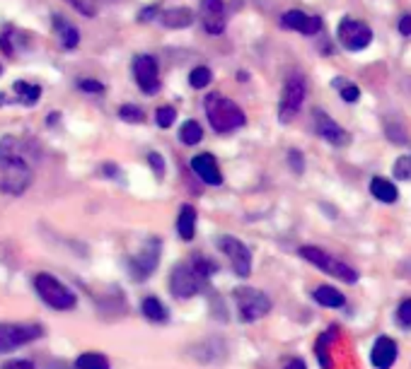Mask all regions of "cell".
Returning <instances> with one entry per match:
<instances>
[{
  "instance_id": "34",
  "label": "cell",
  "mask_w": 411,
  "mask_h": 369,
  "mask_svg": "<svg viewBox=\"0 0 411 369\" xmlns=\"http://www.w3.org/2000/svg\"><path fill=\"white\" fill-rule=\"evenodd\" d=\"M194 271L199 273V276L203 278V280H208L210 276H213V271H215V263H210L208 258H196V261H194Z\"/></svg>"
},
{
  "instance_id": "23",
  "label": "cell",
  "mask_w": 411,
  "mask_h": 369,
  "mask_svg": "<svg viewBox=\"0 0 411 369\" xmlns=\"http://www.w3.org/2000/svg\"><path fill=\"white\" fill-rule=\"evenodd\" d=\"M140 312H143L145 319L152 321V324H167V319H170V312H167L165 304L157 297H145L143 302H140Z\"/></svg>"
},
{
  "instance_id": "5",
  "label": "cell",
  "mask_w": 411,
  "mask_h": 369,
  "mask_svg": "<svg viewBox=\"0 0 411 369\" xmlns=\"http://www.w3.org/2000/svg\"><path fill=\"white\" fill-rule=\"evenodd\" d=\"M305 77L300 73H293L288 75L286 85H283V94H281V107H278V119L281 123H291V121L298 116L300 107H303V99H305Z\"/></svg>"
},
{
  "instance_id": "18",
  "label": "cell",
  "mask_w": 411,
  "mask_h": 369,
  "mask_svg": "<svg viewBox=\"0 0 411 369\" xmlns=\"http://www.w3.org/2000/svg\"><path fill=\"white\" fill-rule=\"evenodd\" d=\"M39 97H41V87L39 85H31V82L17 80L13 85V97H10V102L22 104V107H31V104L39 102Z\"/></svg>"
},
{
  "instance_id": "25",
  "label": "cell",
  "mask_w": 411,
  "mask_h": 369,
  "mask_svg": "<svg viewBox=\"0 0 411 369\" xmlns=\"http://www.w3.org/2000/svg\"><path fill=\"white\" fill-rule=\"evenodd\" d=\"M370 193L375 196L380 203H394V200L399 198V191L397 186H394L389 179H382V176H375L370 181Z\"/></svg>"
},
{
  "instance_id": "6",
  "label": "cell",
  "mask_w": 411,
  "mask_h": 369,
  "mask_svg": "<svg viewBox=\"0 0 411 369\" xmlns=\"http://www.w3.org/2000/svg\"><path fill=\"white\" fill-rule=\"evenodd\" d=\"M44 336L39 324H0V352H13Z\"/></svg>"
},
{
  "instance_id": "41",
  "label": "cell",
  "mask_w": 411,
  "mask_h": 369,
  "mask_svg": "<svg viewBox=\"0 0 411 369\" xmlns=\"http://www.w3.org/2000/svg\"><path fill=\"white\" fill-rule=\"evenodd\" d=\"M399 31H402L404 36H411V15H404V17L399 20Z\"/></svg>"
},
{
  "instance_id": "36",
  "label": "cell",
  "mask_w": 411,
  "mask_h": 369,
  "mask_svg": "<svg viewBox=\"0 0 411 369\" xmlns=\"http://www.w3.org/2000/svg\"><path fill=\"white\" fill-rule=\"evenodd\" d=\"M147 162H150L152 172H155L157 176H165V160H162V155H157V152H150V155H147Z\"/></svg>"
},
{
  "instance_id": "26",
  "label": "cell",
  "mask_w": 411,
  "mask_h": 369,
  "mask_svg": "<svg viewBox=\"0 0 411 369\" xmlns=\"http://www.w3.org/2000/svg\"><path fill=\"white\" fill-rule=\"evenodd\" d=\"M179 138H182L184 145H196L203 138V128L199 121H184V126L179 128Z\"/></svg>"
},
{
  "instance_id": "9",
  "label": "cell",
  "mask_w": 411,
  "mask_h": 369,
  "mask_svg": "<svg viewBox=\"0 0 411 369\" xmlns=\"http://www.w3.org/2000/svg\"><path fill=\"white\" fill-rule=\"evenodd\" d=\"M160 251H162L160 239H147L143 249L129 258V268L136 280H145V278L152 276V271L157 268V261H160Z\"/></svg>"
},
{
  "instance_id": "24",
  "label": "cell",
  "mask_w": 411,
  "mask_h": 369,
  "mask_svg": "<svg viewBox=\"0 0 411 369\" xmlns=\"http://www.w3.org/2000/svg\"><path fill=\"white\" fill-rule=\"evenodd\" d=\"M17 160H24L22 142L17 138H13V135H5V138L0 140V167L10 165V162H17Z\"/></svg>"
},
{
  "instance_id": "27",
  "label": "cell",
  "mask_w": 411,
  "mask_h": 369,
  "mask_svg": "<svg viewBox=\"0 0 411 369\" xmlns=\"http://www.w3.org/2000/svg\"><path fill=\"white\" fill-rule=\"evenodd\" d=\"M78 369H109V360L102 352H82L75 360Z\"/></svg>"
},
{
  "instance_id": "2",
  "label": "cell",
  "mask_w": 411,
  "mask_h": 369,
  "mask_svg": "<svg viewBox=\"0 0 411 369\" xmlns=\"http://www.w3.org/2000/svg\"><path fill=\"white\" fill-rule=\"evenodd\" d=\"M34 289L46 307L59 309V312H71L78 304L75 292H71V289H68L59 278L51 276V273H39V276H34Z\"/></svg>"
},
{
  "instance_id": "15",
  "label": "cell",
  "mask_w": 411,
  "mask_h": 369,
  "mask_svg": "<svg viewBox=\"0 0 411 369\" xmlns=\"http://www.w3.org/2000/svg\"><path fill=\"white\" fill-rule=\"evenodd\" d=\"M192 170L208 186H220L223 183V174H220L218 162L210 152H201V155L192 157Z\"/></svg>"
},
{
  "instance_id": "28",
  "label": "cell",
  "mask_w": 411,
  "mask_h": 369,
  "mask_svg": "<svg viewBox=\"0 0 411 369\" xmlns=\"http://www.w3.org/2000/svg\"><path fill=\"white\" fill-rule=\"evenodd\" d=\"M210 80H213V73H210V68H206V66H199V68H194V70L189 73V85H192L194 89L208 87Z\"/></svg>"
},
{
  "instance_id": "1",
  "label": "cell",
  "mask_w": 411,
  "mask_h": 369,
  "mask_svg": "<svg viewBox=\"0 0 411 369\" xmlns=\"http://www.w3.org/2000/svg\"><path fill=\"white\" fill-rule=\"evenodd\" d=\"M206 116H208L210 128L218 130V133H230V130H237L247 123L242 109L230 99L218 97V94H210L206 99Z\"/></svg>"
},
{
  "instance_id": "45",
  "label": "cell",
  "mask_w": 411,
  "mask_h": 369,
  "mask_svg": "<svg viewBox=\"0 0 411 369\" xmlns=\"http://www.w3.org/2000/svg\"><path fill=\"white\" fill-rule=\"evenodd\" d=\"M10 102V97L5 92H0V107H3V104H8Z\"/></svg>"
},
{
  "instance_id": "22",
  "label": "cell",
  "mask_w": 411,
  "mask_h": 369,
  "mask_svg": "<svg viewBox=\"0 0 411 369\" xmlns=\"http://www.w3.org/2000/svg\"><path fill=\"white\" fill-rule=\"evenodd\" d=\"M177 232L184 241H192L194 234H196V210L192 205H184L182 213L177 218Z\"/></svg>"
},
{
  "instance_id": "11",
  "label": "cell",
  "mask_w": 411,
  "mask_h": 369,
  "mask_svg": "<svg viewBox=\"0 0 411 369\" xmlns=\"http://www.w3.org/2000/svg\"><path fill=\"white\" fill-rule=\"evenodd\" d=\"M339 41L349 51H361L373 41V31H370L368 24L358 22V20L344 17L341 20V24H339Z\"/></svg>"
},
{
  "instance_id": "20",
  "label": "cell",
  "mask_w": 411,
  "mask_h": 369,
  "mask_svg": "<svg viewBox=\"0 0 411 369\" xmlns=\"http://www.w3.org/2000/svg\"><path fill=\"white\" fill-rule=\"evenodd\" d=\"M194 20H196V15H194L189 8H175V10H165V13H162V24L170 29L192 27Z\"/></svg>"
},
{
  "instance_id": "42",
  "label": "cell",
  "mask_w": 411,
  "mask_h": 369,
  "mask_svg": "<svg viewBox=\"0 0 411 369\" xmlns=\"http://www.w3.org/2000/svg\"><path fill=\"white\" fill-rule=\"evenodd\" d=\"M283 369H308V365H305V360H300V357H293V360L286 362Z\"/></svg>"
},
{
  "instance_id": "37",
  "label": "cell",
  "mask_w": 411,
  "mask_h": 369,
  "mask_svg": "<svg viewBox=\"0 0 411 369\" xmlns=\"http://www.w3.org/2000/svg\"><path fill=\"white\" fill-rule=\"evenodd\" d=\"M78 87H80L82 92H87V94H102L104 92V85L102 82H97V80H80L78 82Z\"/></svg>"
},
{
  "instance_id": "30",
  "label": "cell",
  "mask_w": 411,
  "mask_h": 369,
  "mask_svg": "<svg viewBox=\"0 0 411 369\" xmlns=\"http://www.w3.org/2000/svg\"><path fill=\"white\" fill-rule=\"evenodd\" d=\"M119 116H121V121H129V123H140V121L145 119L143 109L134 107V104H124V107H119Z\"/></svg>"
},
{
  "instance_id": "29",
  "label": "cell",
  "mask_w": 411,
  "mask_h": 369,
  "mask_svg": "<svg viewBox=\"0 0 411 369\" xmlns=\"http://www.w3.org/2000/svg\"><path fill=\"white\" fill-rule=\"evenodd\" d=\"M331 85L339 87V94H341V99H344V102H358V97H361V89H358V85H353V82L344 80V77H336Z\"/></svg>"
},
{
  "instance_id": "12",
  "label": "cell",
  "mask_w": 411,
  "mask_h": 369,
  "mask_svg": "<svg viewBox=\"0 0 411 369\" xmlns=\"http://www.w3.org/2000/svg\"><path fill=\"white\" fill-rule=\"evenodd\" d=\"M312 119H315V130L319 133V138H324L329 145L334 147H344L351 142V135L346 133L344 128H341L339 123H336L331 116H326L322 109H315L312 112Z\"/></svg>"
},
{
  "instance_id": "35",
  "label": "cell",
  "mask_w": 411,
  "mask_h": 369,
  "mask_svg": "<svg viewBox=\"0 0 411 369\" xmlns=\"http://www.w3.org/2000/svg\"><path fill=\"white\" fill-rule=\"evenodd\" d=\"M326 342H329V336H319L317 338V357H319V365H322V369H329V352H326Z\"/></svg>"
},
{
  "instance_id": "44",
  "label": "cell",
  "mask_w": 411,
  "mask_h": 369,
  "mask_svg": "<svg viewBox=\"0 0 411 369\" xmlns=\"http://www.w3.org/2000/svg\"><path fill=\"white\" fill-rule=\"evenodd\" d=\"M152 15H155V8H145L143 13H140V17H138V20H140V22H145V20H150Z\"/></svg>"
},
{
  "instance_id": "16",
  "label": "cell",
  "mask_w": 411,
  "mask_h": 369,
  "mask_svg": "<svg viewBox=\"0 0 411 369\" xmlns=\"http://www.w3.org/2000/svg\"><path fill=\"white\" fill-rule=\"evenodd\" d=\"M397 355H399V347H397V342H394V338H389V336H380V338L373 342L370 362H373V367H375V369L394 367Z\"/></svg>"
},
{
  "instance_id": "3",
  "label": "cell",
  "mask_w": 411,
  "mask_h": 369,
  "mask_svg": "<svg viewBox=\"0 0 411 369\" xmlns=\"http://www.w3.org/2000/svg\"><path fill=\"white\" fill-rule=\"evenodd\" d=\"M233 297L237 304V314H240V319L245 321V324H254V321L264 319L273 307L268 294H264L257 287H250V285H240V287H235Z\"/></svg>"
},
{
  "instance_id": "21",
  "label": "cell",
  "mask_w": 411,
  "mask_h": 369,
  "mask_svg": "<svg viewBox=\"0 0 411 369\" xmlns=\"http://www.w3.org/2000/svg\"><path fill=\"white\" fill-rule=\"evenodd\" d=\"M312 297H315V302L322 304V307H326V309H341L346 304V297L336 287H331V285H322V287H317Z\"/></svg>"
},
{
  "instance_id": "19",
  "label": "cell",
  "mask_w": 411,
  "mask_h": 369,
  "mask_svg": "<svg viewBox=\"0 0 411 369\" xmlns=\"http://www.w3.org/2000/svg\"><path fill=\"white\" fill-rule=\"evenodd\" d=\"M54 27H56V34H59V39H61V46L66 51H73L78 44H80V31H78L75 24L68 22V20L54 17Z\"/></svg>"
},
{
  "instance_id": "31",
  "label": "cell",
  "mask_w": 411,
  "mask_h": 369,
  "mask_svg": "<svg viewBox=\"0 0 411 369\" xmlns=\"http://www.w3.org/2000/svg\"><path fill=\"white\" fill-rule=\"evenodd\" d=\"M175 119H177V112L172 107H160L155 112V121L160 128H170V126L175 123Z\"/></svg>"
},
{
  "instance_id": "43",
  "label": "cell",
  "mask_w": 411,
  "mask_h": 369,
  "mask_svg": "<svg viewBox=\"0 0 411 369\" xmlns=\"http://www.w3.org/2000/svg\"><path fill=\"white\" fill-rule=\"evenodd\" d=\"M68 3H71V5H75V8L80 10L82 15H94V13H92V8H87V5L82 3V0H68Z\"/></svg>"
},
{
  "instance_id": "13",
  "label": "cell",
  "mask_w": 411,
  "mask_h": 369,
  "mask_svg": "<svg viewBox=\"0 0 411 369\" xmlns=\"http://www.w3.org/2000/svg\"><path fill=\"white\" fill-rule=\"evenodd\" d=\"M134 77L138 87L145 94H155L160 89V73H157V61L152 56H136L134 61Z\"/></svg>"
},
{
  "instance_id": "46",
  "label": "cell",
  "mask_w": 411,
  "mask_h": 369,
  "mask_svg": "<svg viewBox=\"0 0 411 369\" xmlns=\"http://www.w3.org/2000/svg\"><path fill=\"white\" fill-rule=\"evenodd\" d=\"M0 75H3V66H0Z\"/></svg>"
},
{
  "instance_id": "39",
  "label": "cell",
  "mask_w": 411,
  "mask_h": 369,
  "mask_svg": "<svg viewBox=\"0 0 411 369\" xmlns=\"http://www.w3.org/2000/svg\"><path fill=\"white\" fill-rule=\"evenodd\" d=\"M387 138L394 142H407V135H404L402 126H397V123H387Z\"/></svg>"
},
{
  "instance_id": "14",
  "label": "cell",
  "mask_w": 411,
  "mask_h": 369,
  "mask_svg": "<svg viewBox=\"0 0 411 369\" xmlns=\"http://www.w3.org/2000/svg\"><path fill=\"white\" fill-rule=\"evenodd\" d=\"M201 22L208 34L218 36L225 31V24H228V17H225V5L223 0H201Z\"/></svg>"
},
{
  "instance_id": "4",
  "label": "cell",
  "mask_w": 411,
  "mask_h": 369,
  "mask_svg": "<svg viewBox=\"0 0 411 369\" xmlns=\"http://www.w3.org/2000/svg\"><path fill=\"white\" fill-rule=\"evenodd\" d=\"M300 256H303L308 263H312L315 268H319L322 273H326V276L336 278V280H344L349 285L358 283V273L353 271L349 263L339 261L336 256L326 254V251L317 249V246H303V249H300Z\"/></svg>"
},
{
  "instance_id": "40",
  "label": "cell",
  "mask_w": 411,
  "mask_h": 369,
  "mask_svg": "<svg viewBox=\"0 0 411 369\" xmlns=\"http://www.w3.org/2000/svg\"><path fill=\"white\" fill-rule=\"evenodd\" d=\"M0 369H34V365H31L29 360H13V362H8V365H3Z\"/></svg>"
},
{
  "instance_id": "8",
  "label": "cell",
  "mask_w": 411,
  "mask_h": 369,
  "mask_svg": "<svg viewBox=\"0 0 411 369\" xmlns=\"http://www.w3.org/2000/svg\"><path fill=\"white\" fill-rule=\"evenodd\" d=\"M29 183H31V170L27 160H17L0 167V191L3 193L20 196V193L27 191Z\"/></svg>"
},
{
  "instance_id": "17",
  "label": "cell",
  "mask_w": 411,
  "mask_h": 369,
  "mask_svg": "<svg viewBox=\"0 0 411 369\" xmlns=\"http://www.w3.org/2000/svg\"><path fill=\"white\" fill-rule=\"evenodd\" d=\"M283 24H286L288 29L300 31V34H305V36H312L322 29V20H319L317 15H305L303 10H288V13L283 15Z\"/></svg>"
},
{
  "instance_id": "33",
  "label": "cell",
  "mask_w": 411,
  "mask_h": 369,
  "mask_svg": "<svg viewBox=\"0 0 411 369\" xmlns=\"http://www.w3.org/2000/svg\"><path fill=\"white\" fill-rule=\"evenodd\" d=\"M394 176H397L399 181H409L411 179V157H399V160L394 162Z\"/></svg>"
},
{
  "instance_id": "10",
  "label": "cell",
  "mask_w": 411,
  "mask_h": 369,
  "mask_svg": "<svg viewBox=\"0 0 411 369\" xmlns=\"http://www.w3.org/2000/svg\"><path fill=\"white\" fill-rule=\"evenodd\" d=\"M218 246H220V251H223V254L230 258V263H233L235 276L250 278V273H252V251H250V246L242 244L240 239H235V236H230V234L220 236Z\"/></svg>"
},
{
  "instance_id": "7",
  "label": "cell",
  "mask_w": 411,
  "mask_h": 369,
  "mask_svg": "<svg viewBox=\"0 0 411 369\" xmlns=\"http://www.w3.org/2000/svg\"><path fill=\"white\" fill-rule=\"evenodd\" d=\"M203 283H206L203 278L199 276L192 266H184V263L175 266L172 268V273H170V292L175 294L177 299L196 297V294L201 292Z\"/></svg>"
},
{
  "instance_id": "38",
  "label": "cell",
  "mask_w": 411,
  "mask_h": 369,
  "mask_svg": "<svg viewBox=\"0 0 411 369\" xmlns=\"http://www.w3.org/2000/svg\"><path fill=\"white\" fill-rule=\"evenodd\" d=\"M288 162H291V170H293L295 174H303V170H305V160H303V155H300L298 150H291V152H288Z\"/></svg>"
},
{
  "instance_id": "32",
  "label": "cell",
  "mask_w": 411,
  "mask_h": 369,
  "mask_svg": "<svg viewBox=\"0 0 411 369\" xmlns=\"http://www.w3.org/2000/svg\"><path fill=\"white\" fill-rule=\"evenodd\" d=\"M397 324L402 326V329L411 331V297L404 299V302L397 307Z\"/></svg>"
}]
</instances>
